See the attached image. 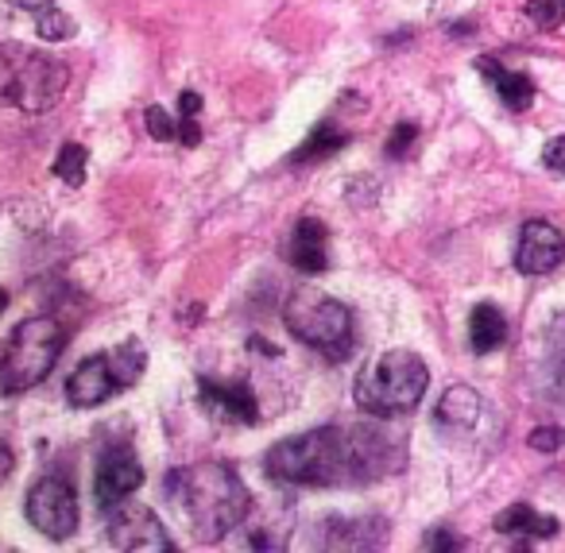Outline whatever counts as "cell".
<instances>
[{"mask_svg":"<svg viewBox=\"0 0 565 553\" xmlns=\"http://www.w3.org/2000/svg\"><path fill=\"white\" fill-rule=\"evenodd\" d=\"M267 476L294 488H356L395 476L406 465L403 433L384 426H318L287 438L264 457Z\"/></svg>","mask_w":565,"mask_h":553,"instance_id":"cell-1","label":"cell"},{"mask_svg":"<svg viewBox=\"0 0 565 553\" xmlns=\"http://www.w3.org/2000/svg\"><path fill=\"white\" fill-rule=\"evenodd\" d=\"M167 495L190 518V527L202 542H222L225 535H233L244 523L248 507H252L244 480L229 465H217V461H205V465L194 468H175L167 476Z\"/></svg>","mask_w":565,"mask_h":553,"instance_id":"cell-2","label":"cell"},{"mask_svg":"<svg viewBox=\"0 0 565 553\" xmlns=\"http://www.w3.org/2000/svg\"><path fill=\"white\" fill-rule=\"evenodd\" d=\"M426 387H430V368L423 356L411 349H388L361 368L353 399L372 418H395L423 403Z\"/></svg>","mask_w":565,"mask_h":553,"instance_id":"cell-3","label":"cell"},{"mask_svg":"<svg viewBox=\"0 0 565 553\" xmlns=\"http://www.w3.org/2000/svg\"><path fill=\"white\" fill-rule=\"evenodd\" d=\"M66 81H71V71L54 54L24 43L0 47V105L4 109L47 113L66 93Z\"/></svg>","mask_w":565,"mask_h":553,"instance_id":"cell-4","label":"cell"},{"mask_svg":"<svg viewBox=\"0 0 565 553\" xmlns=\"http://www.w3.org/2000/svg\"><path fill=\"white\" fill-rule=\"evenodd\" d=\"M282 325L294 341L318 349L329 361H344L353 352L356 341V325H353V310L337 302L334 294L318 287H299L282 306Z\"/></svg>","mask_w":565,"mask_h":553,"instance_id":"cell-5","label":"cell"},{"mask_svg":"<svg viewBox=\"0 0 565 553\" xmlns=\"http://www.w3.org/2000/svg\"><path fill=\"white\" fill-rule=\"evenodd\" d=\"M62 344H66V329L59 325V317L39 314L20 322L0 352V391H27L51 376Z\"/></svg>","mask_w":565,"mask_h":553,"instance_id":"cell-6","label":"cell"},{"mask_svg":"<svg viewBox=\"0 0 565 553\" xmlns=\"http://www.w3.org/2000/svg\"><path fill=\"white\" fill-rule=\"evenodd\" d=\"M24 511H27V523L43 538H51V542H66L71 535H78V523H81L78 492H74L71 480H62V476H43V480L32 483Z\"/></svg>","mask_w":565,"mask_h":553,"instance_id":"cell-7","label":"cell"},{"mask_svg":"<svg viewBox=\"0 0 565 553\" xmlns=\"http://www.w3.org/2000/svg\"><path fill=\"white\" fill-rule=\"evenodd\" d=\"M109 518V542L116 550H136V553H175V542H171L167 527H163L155 511L143 507V503L121 500L116 507L105 511Z\"/></svg>","mask_w":565,"mask_h":553,"instance_id":"cell-8","label":"cell"},{"mask_svg":"<svg viewBox=\"0 0 565 553\" xmlns=\"http://www.w3.org/2000/svg\"><path fill=\"white\" fill-rule=\"evenodd\" d=\"M124 387L128 384H124L121 368H116L113 352H101V356H89V361H81L74 368V376L66 379V399H71V406L89 411V406L109 403Z\"/></svg>","mask_w":565,"mask_h":553,"instance_id":"cell-9","label":"cell"},{"mask_svg":"<svg viewBox=\"0 0 565 553\" xmlns=\"http://www.w3.org/2000/svg\"><path fill=\"white\" fill-rule=\"evenodd\" d=\"M143 468L136 461V453L128 445H113L101 453L98 476H93V495H98V507L109 511L121 500H128L133 492H140Z\"/></svg>","mask_w":565,"mask_h":553,"instance_id":"cell-10","label":"cell"},{"mask_svg":"<svg viewBox=\"0 0 565 553\" xmlns=\"http://www.w3.org/2000/svg\"><path fill=\"white\" fill-rule=\"evenodd\" d=\"M565 260V237L550 221H527L515 244V267L523 275H550Z\"/></svg>","mask_w":565,"mask_h":553,"instance_id":"cell-11","label":"cell"},{"mask_svg":"<svg viewBox=\"0 0 565 553\" xmlns=\"http://www.w3.org/2000/svg\"><path fill=\"white\" fill-rule=\"evenodd\" d=\"M198 395H202V406L213 414H222L229 422H252L260 418V403L256 391L244 384V379H198Z\"/></svg>","mask_w":565,"mask_h":553,"instance_id":"cell-12","label":"cell"},{"mask_svg":"<svg viewBox=\"0 0 565 553\" xmlns=\"http://www.w3.org/2000/svg\"><path fill=\"white\" fill-rule=\"evenodd\" d=\"M287 260L306 275H322L329 267V229L318 217H302L294 225L291 244H287Z\"/></svg>","mask_w":565,"mask_h":553,"instance_id":"cell-13","label":"cell"},{"mask_svg":"<svg viewBox=\"0 0 565 553\" xmlns=\"http://www.w3.org/2000/svg\"><path fill=\"white\" fill-rule=\"evenodd\" d=\"M480 414H485V399L473 391V387H450L442 395V403H438V411H434V422L442 426V430H473L480 422Z\"/></svg>","mask_w":565,"mask_h":553,"instance_id":"cell-14","label":"cell"},{"mask_svg":"<svg viewBox=\"0 0 565 553\" xmlns=\"http://www.w3.org/2000/svg\"><path fill=\"white\" fill-rule=\"evenodd\" d=\"M495 530L504 538H519V542H535V538H554L557 518L539 515L530 503H512L507 511L495 515Z\"/></svg>","mask_w":565,"mask_h":553,"instance_id":"cell-15","label":"cell"},{"mask_svg":"<svg viewBox=\"0 0 565 553\" xmlns=\"http://www.w3.org/2000/svg\"><path fill=\"white\" fill-rule=\"evenodd\" d=\"M322 530H329L334 538H322V550H372V545H384L380 538H368L372 530H388V523H380V518H356V523H349V518H326V523H318Z\"/></svg>","mask_w":565,"mask_h":553,"instance_id":"cell-16","label":"cell"},{"mask_svg":"<svg viewBox=\"0 0 565 553\" xmlns=\"http://www.w3.org/2000/svg\"><path fill=\"white\" fill-rule=\"evenodd\" d=\"M477 71L485 74L488 81L495 86V93H500V101H504L512 113H523V109H530V101H535V81L527 78V74H512L504 71L495 59H477Z\"/></svg>","mask_w":565,"mask_h":553,"instance_id":"cell-17","label":"cell"},{"mask_svg":"<svg viewBox=\"0 0 565 553\" xmlns=\"http://www.w3.org/2000/svg\"><path fill=\"white\" fill-rule=\"evenodd\" d=\"M507 341V317L492 306V302H480L468 317V344L473 352H495Z\"/></svg>","mask_w":565,"mask_h":553,"instance_id":"cell-18","label":"cell"},{"mask_svg":"<svg viewBox=\"0 0 565 553\" xmlns=\"http://www.w3.org/2000/svg\"><path fill=\"white\" fill-rule=\"evenodd\" d=\"M547 384L550 395L565 403V314H557L547 329Z\"/></svg>","mask_w":565,"mask_h":553,"instance_id":"cell-19","label":"cell"},{"mask_svg":"<svg viewBox=\"0 0 565 553\" xmlns=\"http://www.w3.org/2000/svg\"><path fill=\"white\" fill-rule=\"evenodd\" d=\"M344 143H349V136H344L341 128H329V124H322V128H314V133H310V140L302 143L299 151H294L291 163H322V159L337 155Z\"/></svg>","mask_w":565,"mask_h":553,"instance_id":"cell-20","label":"cell"},{"mask_svg":"<svg viewBox=\"0 0 565 553\" xmlns=\"http://www.w3.org/2000/svg\"><path fill=\"white\" fill-rule=\"evenodd\" d=\"M86 167H89V151L81 148V143H66V148H59V155H54V175H59L62 183L81 186L86 183Z\"/></svg>","mask_w":565,"mask_h":553,"instance_id":"cell-21","label":"cell"},{"mask_svg":"<svg viewBox=\"0 0 565 553\" xmlns=\"http://www.w3.org/2000/svg\"><path fill=\"white\" fill-rule=\"evenodd\" d=\"M36 32H39V39L54 43V39H74L78 36V24H74V16H66L62 9H39Z\"/></svg>","mask_w":565,"mask_h":553,"instance_id":"cell-22","label":"cell"},{"mask_svg":"<svg viewBox=\"0 0 565 553\" xmlns=\"http://www.w3.org/2000/svg\"><path fill=\"white\" fill-rule=\"evenodd\" d=\"M527 16L530 24L542 27V32H554V27L565 24V0H530Z\"/></svg>","mask_w":565,"mask_h":553,"instance_id":"cell-23","label":"cell"},{"mask_svg":"<svg viewBox=\"0 0 565 553\" xmlns=\"http://www.w3.org/2000/svg\"><path fill=\"white\" fill-rule=\"evenodd\" d=\"M143 124H148V136L151 140H175L178 136V124L171 121L167 116V109H160V105H151L148 113H143Z\"/></svg>","mask_w":565,"mask_h":553,"instance_id":"cell-24","label":"cell"},{"mask_svg":"<svg viewBox=\"0 0 565 553\" xmlns=\"http://www.w3.org/2000/svg\"><path fill=\"white\" fill-rule=\"evenodd\" d=\"M530 449H539V453H557L565 445V430L562 426H539V430H530Z\"/></svg>","mask_w":565,"mask_h":553,"instance_id":"cell-25","label":"cell"},{"mask_svg":"<svg viewBox=\"0 0 565 553\" xmlns=\"http://www.w3.org/2000/svg\"><path fill=\"white\" fill-rule=\"evenodd\" d=\"M415 136H418V128L415 124H395V128H391V136H388V159H403L406 155V148H411V143H415Z\"/></svg>","mask_w":565,"mask_h":553,"instance_id":"cell-26","label":"cell"},{"mask_svg":"<svg viewBox=\"0 0 565 553\" xmlns=\"http://www.w3.org/2000/svg\"><path fill=\"white\" fill-rule=\"evenodd\" d=\"M542 163H547V171H554V175H565V136H557V140H550L547 148H542Z\"/></svg>","mask_w":565,"mask_h":553,"instance_id":"cell-27","label":"cell"},{"mask_svg":"<svg viewBox=\"0 0 565 553\" xmlns=\"http://www.w3.org/2000/svg\"><path fill=\"white\" fill-rule=\"evenodd\" d=\"M426 550H461V538L453 535V530H430V535H426Z\"/></svg>","mask_w":565,"mask_h":553,"instance_id":"cell-28","label":"cell"},{"mask_svg":"<svg viewBox=\"0 0 565 553\" xmlns=\"http://www.w3.org/2000/svg\"><path fill=\"white\" fill-rule=\"evenodd\" d=\"M178 136H183L186 148H198V143H202V128H198V124L190 121V116H186V121L178 124Z\"/></svg>","mask_w":565,"mask_h":553,"instance_id":"cell-29","label":"cell"},{"mask_svg":"<svg viewBox=\"0 0 565 553\" xmlns=\"http://www.w3.org/2000/svg\"><path fill=\"white\" fill-rule=\"evenodd\" d=\"M198 109H202V97H198L194 89L178 93V113H183V116H198Z\"/></svg>","mask_w":565,"mask_h":553,"instance_id":"cell-30","label":"cell"},{"mask_svg":"<svg viewBox=\"0 0 565 553\" xmlns=\"http://www.w3.org/2000/svg\"><path fill=\"white\" fill-rule=\"evenodd\" d=\"M12 465H16V457H12V449L9 445H0V483L12 476Z\"/></svg>","mask_w":565,"mask_h":553,"instance_id":"cell-31","label":"cell"},{"mask_svg":"<svg viewBox=\"0 0 565 553\" xmlns=\"http://www.w3.org/2000/svg\"><path fill=\"white\" fill-rule=\"evenodd\" d=\"M12 9H24V12H39V9H51L54 0H9Z\"/></svg>","mask_w":565,"mask_h":553,"instance_id":"cell-32","label":"cell"},{"mask_svg":"<svg viewBox=\"0 0 565 553\" xmlns=\"http://www.w3.org/2000/svg\"><path fill=\"white\" fill-rule=\"evenodd\" d=\"M4 306H9V294H4V290H0V314H4Z\"/></svg>","mask_w":565,"mask_h":553,"instance_id":"cell-33","label":"cell"}]
</instances>
